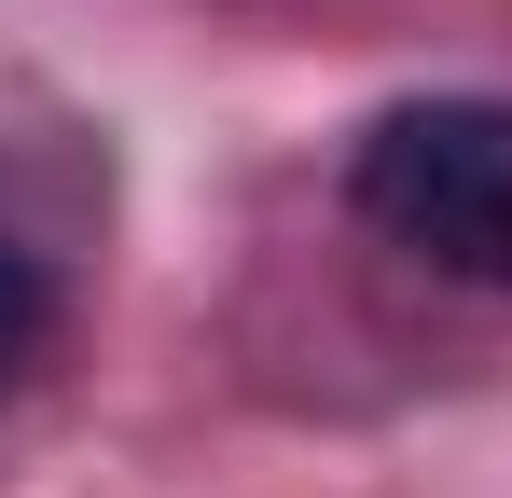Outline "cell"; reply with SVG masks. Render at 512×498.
Returning a JSON list of instances; mask_svg holds the SVG:
<instances>
[{
	"label": "cell",
	"mask_w": 512,
	"mask_h": 498,
	"mask_svg": "<svg viewBox=\"0 0 512 498\" xmlns=\"http://www.w3.org/2000/svg\"><path fill=\"white\" fill-rule=\"evenodd\" d=\"M42 332H56V263H42V249L0 222V374H14V360H28Z\"/></svg>",
	"instance_id": "cell-2"
},
{
	"label": "cell",
	"mask_w": 512,
	"mask_h": 498,
	"mask_svg": "<svg viewBox=\"0 0 512 498\" xmlns=\"http://www.w3.org/2000/svg\"><path fill=\"white\" fill-rule=\"evenodd\" d=\"M346 208L388 249H416L429 277L512 291V97H402L360 125Z\"/></svg>",
	"instance_id": "cell-1"
}]
</instances>
